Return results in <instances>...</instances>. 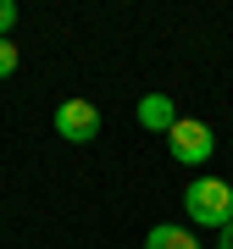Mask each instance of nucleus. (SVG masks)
Here are the masks:
<instances>
[{
	"mask_svg": "<svg viewBox=\"0 0 233 249\" xmlns=\"http://www.w3.org/2000/svg\"><path fill=\"white\" fill-rule=\"evenodd\" d=\"M183 211H189V222H206L222 232L233 222V183L228 178H194L183 188Z\"/></svg>",
	"mask_w": 233,
	"mask_h": 249,
	"instance_id": "1",
	"label": "nucleus"
},
{
	"mask_svg": "<svg viewBox=\"0 0 233 249\" xmlns=\"http://www.w3.org/2000/svg\"><path fill=\"white\" fill-rule=\"evenodd\" d=\"M167 150H172L178 166H206V160L216 155V133L206 122H194V116H178L172 133H167Z\"/></svg>",
	"mask_w": 233,
	"mask_h": 249,
	"instance_id": "2",
	"label": "nucleus"
},
{
	"mask_svg": "<svg viewBox=\"0 0 233 249\" xmlns=\"http://www.w3.org/2000/svg\"><path fill=\"white\" fill-rule=\"evenodd\" d=\"M56 133L67 144H95L100 139V111L89 100H61V106H56Z\"/></svg>",
	"mask_w": 233,
	"mask_h": 249,
	"instance_id": "3",
	"label": "nucleus"
},
{
	"mask_svg": "<svg viewBox=\"0 0 233 249\" xmlns=\"http://www.w3.org/2000/svg\"><path fill=\"white\" fill-rule=\"evenodd\" d=\"M134 116H139V127H150V133H172V122H178V106H172L167 94H144Z\"/></svg>",
	"mask_w": 233,
	"mask_h": 249,
	"instance_id": "4",
	"label": "nucleus"
},
{
	"mask_svg": "<svg viewBox=\"0 0 233 249\" xmlns=\"http://www.w3.org/2000/svg\"><path fill=\"white\" fill-rule=\"evenodd\" d=\"M144 249H200V238L189 227H178V222H161V227L144 232Z\"/></svg>",
	"mask_w": 233,
	"mask_h": 249,
	"instance_id": "5",
	"label": "nucleus"
},
{
	"mask_svg": "<svg viewBox=\"0 0 233 249\" xmlns=\"http://www.w3.org/2000/svg\"><path fill=\"white\" fill-rule=\"evenodd\" d=\"M11 72H17V45L0 39V78H11Z\"/></svg>",
	"mask_w": 233,
	"mask_h": 249,
	"instance_id": "6",
	"label": "nucleus"
},
{
	"mask_svg": "<svg viewBox=\"0 0 233 249\" xmlns=\"http://www.w3.org/2000/svg\"><path fill=\"white\" fill-rule=\"evenodd\" d=\"M11 22H17V6H11V0H0V39L11 34Z\"/></svg>",
	"mask_w": 233,
	"mask_h": 249,
	"instance_id": "7",
	"label": "nucleus"
},
{
	"mask_svg": "<svg viewBox=\"0 0 233 249\" xmlns=\"http://www.w3.org/2000/svg\"><path fill=\"white\" fill-rule=\"evenodd\" d=\"M216 249H233V222H228L222 232H216Z\"/></svg>",
	"mask_w": 233,
	"mask_h": 249,
	"instance_id": "8",
	"label": "nucleus"
},
{
	"mask_svg": "<svg viewBox=\"0 0 233 249\" xmlns=\"http://www.w3.org/2000/svg\"><path fill=\"white\" fill-rule=\"evenodd\" d=\"M228 183H233V178H228Z\"/></svg>",
	"mask_w": 233,
	"mask_h": 249,
	"instance_id": "9",
	"label": "nucleus"
}]
</instances>
